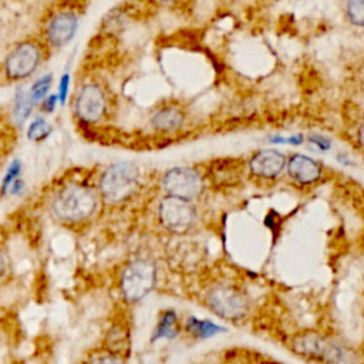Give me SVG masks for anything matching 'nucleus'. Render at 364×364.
Returning a JSON list of instances; mask_svg holds the SVG:
<instances>
[{
  "label": "nucleus",
  "instance_id": "f257e3e1",
  "mask_svg": "<svg viewBox=\"0 0 364 364\" xmlns=\"http://www.w3.org/2000/svg\"><path fill=\"white\" fill-rule=\"evenodd\" d=\"M97 208L94 192L81 185L64 186L53 199V213L65 222H81L91 216Z\"/></svg>",
  "mask_w": 364,
  "mask_h": 364
},
{
  "label": "nucleus",
  "instance_id": "f03ea898",
  "mask_svg": "<svg viewBox=\"0 0 364 364\" xmlns=\"http://www.w3.org/2000/svg\"><path fill=\"white\" fill-rule=\"evenodd\" d=\"M205 304L218 317L228 321L243 320L250 309L247 296L233 284H215L205 294Z\"/></svg>",
  "mask_w": 364,
  "mask_h": 364
},
{
  "label": "nucleus",
  "instance_id": "7ed1b4c3",
  "mask_svg": "<svg viewBox=\"0 0 364 364\" xmlns=\"http://www.w3.org/2000/svg\"><path fill=\"white\" fill-rule=\"evenodd\" d=\"M139 172L132 162H117L105 169L100 181V191L109 202H121L131 196L138 186Z\"/></svg>",
  "mask_w": 364,
  "mask_h": 364
},
{
  "label": "nucleus",
  "instance_id": "20e7f679",
  "mask_svg": "<svg viewBox=\"0 0 364 364\" xmlns=\"http://www.w3.org/2000/svg\"><path fill=\"white\" fill-rule=\"evenodd\" d=\"M155 266L145 260L136 259L127 264L121 276V293L128 303L142 300L155 284Z\"/></svg>",
  "mask_w": 364,
  "mask_h": 364
},
{
  "label": "nucleus",
  "instance_id": "39448f33",
  "mask_svg": "<svg viewBox=\"0 0 364 364\" xmlns=\"http://www.w3.org/2000/svg\"><path fill=\"white\" fill-rule=\"evenodd\" d=\"M162 185L164 189L169 193V196L189 200L192 198L199 196L203 188V181L195 169L178 166L169 169L165 173Z\"/></svg>",
  "mask_w": 364,
  "mask_h": 364
},
{
  "label": "nucleus",
  "instance_id": "423d86ee",
  "mask_svg": "<svg viewBox=\"0 0 364 364\" xmlns=\"http://www.w3.org/2000/svg\"><path fill=\"white\" fill-rule=\"evenodd\" d=\"M41 51L36 43L26 41L16 46L4 61L6 75L11 80L28 77L40 64Z\"/></svg>",
  "mask_w": 364,
  "mask_h": 364
},
{
  "label": "nucleus",
  "instance_id": "0eeeda50",
  "mask_svg": "<svg viewBox=\"0 0 364 364\" xmlns=\"http://www.w3.org/2000/svg\"><path fill=\"white\" fill-rule=\"evenodd\" d=\"M195 210L189 200L166 196L159 205L161 223L171 232H186L193 222Z\"/></svg>",
  "mask_w": 364,
  "mask_h": 364
},
{
  "label": "nucleus",
  "instance_id": "6e6552de",
  "mask_svg": "<svg viewBox=\"0 0 364 364\" xmlns=\"http://www.w3.org/2000/svg\"><path fill=\"white\" fill-rule=\"evenodd\" d=\"M74 109L77 117L87 124L100 121L105 111V98L101 88L94 84L82 85L77 94Z\"/></svg>",
  "mask_w": 364,
  "mask_h": 364
},
{
  "label": "nucleus",
  "instance_id": "1a4fd4ad",
  "mask_svg": "<svg viewBox=\"0 0 364 364\" xmlns=\"http://www.w3.org/2000/svg\"><path fill=\"white\" fill-rule=\"evenodd\" d=\"M78 27V18L73 11L64 10L51 17V20L47 24L46 36L47 40L55 46L63 47L67 43L71 41Z\"/></svg>",
  "mask_w": 364,
  "mask_h": 364
},
{
  "label": "nucleus",
  "instance_id": "9d476101",
  "mask_svg": "<svg viewBox=\"0 0 364 364\" xmlns=\"http://www.w3.org/2000/svg\"><path fill=\"white\" fill-rule=\"evenodd\" d=\"M327 337L316 331H304L293 337L291 350L304 360L318 363L327 344Z\"/></svg>",
  "mask_w": 364,
  "mask_h": 364
},
{
  "label": "nucleus",
  "instance_id": "9b49d317",
  "mask_svg": "<svg viewBox=\"0 0 364 364\" xmlns=\"http://www.w3.org/2000/svg\"><path fill=\"white\" fill-rule=\"evenodd\" d=\"M286 165V158L276 149H264L250 159V171L260 178H276Z\"/></svg>",
  "mask_w": 364,
  "mask_h": 364
},
{
  "label": "nucleus",
  "instance_id": "f8f14e48",
  "mask_svg": "<svg viewBox=\"0 0 364 364\" xmlns=\"http://www.w3.org/2000/svg\"><path fill=\"white\" fill-rule=\"evenodd\" d=\"M287 172L293 181L301 185H310L320 178L321 168L310 156L296 154L287 162Z\"/></svg>",
  "mask_w": 364,
  "mask_h": 364
},
{
  "label": "nucleus",
  "instance_id": "ddd939ff",
  "mask_svg": "<svg viewBox=\"0 0 364 364\" xmlns=\"http://www.w3.org/2000/svg\"><path fill=\"white\" fill-rule=\"evenodd\" d=\"M320 364H360L361 358L357 351L350 347H346L334 340H327Z\"/></svg>",
  "mask_w": 364,
  "mask_h": 364
},
{
  "label": "nucleus",
  "instance_id": "4468645a",
  "mask_svg": "<svg viewBox=\"0 0 364 364\" xmlns=\"http://www.w3.org/2000/svg\"><path fill=\"white\" fill-rule=\"evenodd\" d=\"M183 328L191 337L198 340H209L228 331L225 326L218 324L209 318H199L196 316H189L183 323Z\"/></svg>",
  "mask_w": 364,
  "mask_h": 364
},
{
  "label": "nucleus",
  "instance_id": "2eb2a0df",
  "mask_svg": "<svg viewBox=\"0 0 364 364\" xmlns=\"http://www.w3.org/2000/svg\"><path fill=\"white\" fill-rule=\"evenodd\" d=\"M104 348L121 360H127L131 351V338L127 327L114 324L105 336Z\"/></svg>",
  "mask_w": 364,
  "mask_h": 364
},
{
  "label": "nucleus",
  "instance_id": "dca6fc26",
  "mask_svg": "<svg viewBox=\"0 0 364 364\" xmlns=\"http://www.w3.org/2000/svg\"><path fill=\"white\" fill-rule=\"evenodd\" d=\"M179 334H181V326H179L178 314L175 310L168 309L159 314L151 336V343L161 341V340H175Z\"/></svg>",
  "mask_w": 364,
  "mask_h": 364
},
{
  "label": "nucleus",
  "instance_id": "f3484780",
  "mask_svg": "<svg viewBox=\"0 0 364 364\" xmlns=\"http://www.w3.org/2000/svg\"><path fill=\"white\" fill-rule=\"evenodd\" d=\"M183 115L176 108H162L154 114L151 122L156 129L161 131H173L182 125Z\"/></svg>",
  "mask_w": 364,
  "mask_h": 364
},
{
  "label": "nucleus",
  "instance_id": "a211bd4d",
  "mask_svg": "<svg viewBox=\"0 0 364 364\" xmlns=\"http://www.w3.org/2000/svg\"><path fill=\"white\" fill-rule=\"evenodd\" d=\"M33 100L30 92L24 88V87H18L14 95V104H13V117L14 121L18 125H23L27 118L31 114V108H33Z\"/></svg>",
  "mask_w": 364,
  "mask_h": 364
},
{
  "label": "nucleus",
  "instance_id": "6ab92c4d",
  "mask_svg": "<svg viewBox=\"0 0 364 364\" xmlns=\"http://www.w3.org/2000/svg\"><path fill=\"white\" fill-rule=\"evenodd\" d=\"M51 132V127L50 124L43 119L41 117H37L27 128V136L31 141H41L44 138H47Z\"/></svg>",
  "mask_w": 364,
  "mask_h": 364
},
{
  "label": "nucleus",
  "instance_id": "aec40b11",
  "mask_svg": "<svg viewBox=\"0 0 364 364\" xmlns=\"http://www.w3.org/2000/svg\"><path fill=\"white\" fill-rule=\"evenodd\" d=\"M51 81H53V75L51 74H44L33 82V85L30 88V95H31L33 102H38L40 100H43L47 95V92L50 90V85H51Z\"/></svg>",
  "mask_w": 364,
  "mask_h": 364
},
{
  "label": "nucleus",
  "instance_id": "412c9836",
  "mask_svg": "<svg viewBox=\"0 0 364 364\" xmlns=\"http://www.w3.org/2000/svg\"><path fill=\"white\" fill-rule=\"evenodd\" d=\"M121 358L109 353L108 350L98 348L88 354V357L84 360V364H121Z\"/></svg>",
  "mask_w": 364,
  "mask_h": 364
},
{
  "label": "nucleus",
  "instance_id": "4be33fe9",
  "mask_svg": "<svg viewBox=\"0 0 364 364\" xmlns=\"http://www.w3.org/2000/svg\"><path fill=\"white\" fill-rule=\"evenodd\" d=\"M348 20L358 27H364V0H353L347 3Z\"/></svg>",
  "mask_w": 364,
  "mask_h": 364
},
{
  "label": "nucleus",
  "instance_id": "5701e85b",
  "mask_svg": "<svg viewBox=\"0 0 364 364\" xmlns=\"http://www.w3.org/2000/svg\"><path fill=\"white\" fill-rule=\"evenodd\" d=\"M20 168H21V164H20L18 159H14L10 164L7 172H6L4 178H3V185H1V192L3 193H6L9 191V188L13 185V182L17 181V176L20 173Z\"/></svg>",
  "mask_w": 364,
  "mask_h": 364
},
{
  "label": "nucleus",
  "instance_id": "b1692460",
  "mask_svg": "<svg viewBox=\"0 0 364 364\" xmlns=\"http://www.w3.org/2000/svg\"><path fill=\"white\" fill-rule=\"evenodd\" d=\"M68 87H70V74L68 73H64L61 75V80H60V85H58V100L61 104L65 102L67 100V94H68Z\"/></svg>",
  "mask_w": 364,
  "mask_h": 364
},
{
  "label": "nucleus",
  "instance_id": "393cba45",
  "mask_svg": "<svg viewBox=\"0 0 364 364\" xmlns=\"http://www.w3.org/2000/svg\"><path fill=\"white\" fill-rule=\"evenodd\" d=\"M309 141L311 144H314L316 146H318L321 151H327L330 148V141L326 139L324 136H318V135H311L309 136Z\"/></svg>",
  "mask_w": 364,
  "mask_h": 364
},
{
  "label": "nucleus",
  "instance_id": "a878e982",
  "mask_svg": "<svg viewBox=\"0 0 364 364\" xmlns=\"http://www.w3.org/2000/svg\"><path fill=\"white\" fill-rule=\"evenodd\" d=\"M58 100V95H50L47 100H44V104H43V109L44 111H53V108L55 107V102Z\"/></svg>",
  "mask_w": 364,
  "mask_h": 364
},
{
  "label": "nucleus",
  "instance_id": "bb28decb",
  "mask_svg": "<svg viewBox=\"0 0 364 364\" xmlns=\"http://www.w3.org/2000/svg\"><path fill=\"white\" fill-rule=\"evenodd\" d=\"M23 188H24V182L20 181V179H17V181L13 182V185L9 188V192L17 195V193H20V192L23 191Z\"/></svg>",
  "mask_w": 364,
  "mask_h": 364
},
{
  "label": "nucleus",
  "instance_id": "cd10ccee",
  "mask_svg": "<svg viewBox=\"0 0 364 364\" xmlns=\"http://www.w3.org/2000/svg\"><path fill=\"white\" fill-rule=\"evenodd\" d=\"M358 141H360L361 146L364 148V122H363V125H361L360 129H358Z\"/></svg>",
  "mask_w": 364,
  "mask_h": 364
},
{
  "label": "nucleus",
  "instance_id": "c85d7f7f",
  "mask_svg": "<svg viewBox=\"0 0 364 364\" xmlns=\"http://www.w3.org/2000/svg\"><path fill=\"white\" fill-rule=\"evenodd\" d=\"M266 364H283V363H277V361H270V363H266Z\"/></svg>",
  "mask_w": 364,
  "mask_h": 364
}]
</instances>
